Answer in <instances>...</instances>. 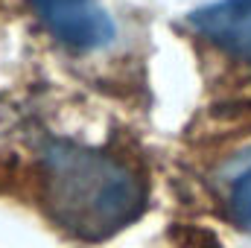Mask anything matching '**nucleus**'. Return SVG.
I'll return each instance as SVG.
<instances>
[{
  "label": "nucleus",
  "mask_w": 251,
  "mask_h": 248,
  "mask_svg": "<svg viewBox=\"0 0 251 248\" xmlns=\"http://www.w3.org/2000/svg\"><path fill=\"white\" fill-rule=\"evenodd\" d=\"M44 204L67 234L105 240L140 216L143 184L111 155L53 146L44 155Z\"/></svg>",
  "instance_id": "nucleus-1"
},
{
  "label": "nucleus",
  "mask_w": 251,
  "mask_h": 248,
  "mask_svg": "<svg viewBox=\"0 0 251 248\" xmlns=\"http://www.w3.org/2000/svg\"><path fill=\"white\" fill-rule=\"evenodd\" d=\"M228 213L234 219L237 228L251 231V167L246 173H240L231 184L228 193Z\"/></svg>",
  "instance_id": "nucleus-4"
},
{
  "label": "nucleus",
  "mask_w": 251,
  "mask_h": 248,
  "mask_svg": "<svg viewBox=\"0 0 251 248\" xmlns=\"http://www.w3.org/2000/svg\"><path fill=\"white\" fill-rule=\"evenodd\" d=\"M47 29L73 50H97L114 38V24L94 0H29Z\"/></svg>",
  "instance_id": "nucleus-2"
},
{
  "label": "nucleus",
  "mask_w": 251,
  "mask_h": 248,
  "mask_svg": "<svg viewBox=\"0 0 251 248\" xmlns=\"http://www.w3.org/2000/svg\"><path fill=\"white\" fill-rule=\"evenodd\" d=\"M199 35L251 62V0H216L190 15Z\"/></svg>",
  "instance_id": "nucleus-3"
}]
</instances>
